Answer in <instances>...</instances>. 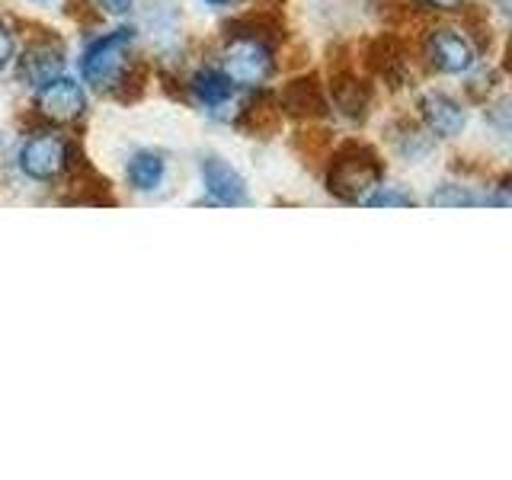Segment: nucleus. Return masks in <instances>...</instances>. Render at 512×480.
Returning <instances> with one entry per match:
<instances>
[{
	"label": "nucleus",
	"instance_id": "aec40b11",
	"mask_svg": "<svg viewBox=\"0 0 512 480\" xmlns=\"http://www.w3.org/2000/svg\"><path fill=\"white\" fill-rule=\"evenodd\" d=\"M413 4L426 10H458L461 0H413Z\"/></svg>",
	"mask_w": 512,
	"mask_h": 480
},
{
	"label": "nucleus",
	"instance_id": "f257e3e1",
	"mask_svg": "<svg viewBox=\"0 0 512 480\" xmlns=\"http://www.w3.org/2000/svg\"><path fill=\"white\" fill-rule=\"evenodd\" d=\"M132 42H135L132 29H116L93 39L84 48L80 74H84V80L93 90L119 93L128 84V74H132Z\"/></svg>",
	"mask_w": 512,
	"mask_h": 480
},
{
	"label": "nucleus",
	"instance_id": "f3484780",
	"mask_svg": "<svg viewBox=\"0 0 512 480\" xmlns=\"http://www.w3.org/2000/svg\"><path fill=\"white\" fill-rule=\"evenodd\" d=\"M13 58H16V39H13V32L0 23V71H4Z\"/></svg>",
	"mask_w": 512,
	"mask_h": 480
},
{
	"label": "nucleus",
	"instance_id": "4be33fe9",
	"mask_svg": "<svg viewBox=\"0 0 512 480\" xmlns=\"http://www.w3.org/2000/svg\"><path fill=\"white\" fill-rule=\"evenodd\" d=\"M205 4H208V7H228L231 0H205Z\"/></svg>",
	"mask_w": 512,
	"mask_h": 480
},
{
	"label": "nucleus",
	"instance_id": "6ab92c4d",
	"mask_svg": "<svg viewBox=\"0 0 512 480\" xmlns=\"http://www.w3.org/2000/svg\"><path fill=\"white\" fill-rule=\"evenodd\" d=\"M96 7H103L112 16H122V13H128L135 7V0H96Z\"/></svg>",
	"mask_w": 512,
	"mask_h": 480
},
{
	"label": "nucleus",
	"instance_id": "0eeeda50",
	"mask_svg": "<svg viewBox=\"0 0 512 480\" xmlns=\"http://www.w3.org/2000/svg\"><path fill=\"white\" fill-rule=\"evenodd\" d=\"M192 93H196V100L218 119H234L237 112L247 109L240 103L237 87L218 68H202L196 77H192Z\"/></svg>",
	"mask_w": 512,
	"mask_h": 480
},
{
	"label": "nucleus",
	"instance_id": "9b49d317",
	"mask_svg": "<svg viewBox=\"0 0 512 480\" xmlns=\"http://www.w3.org/2000/svg\"><path fill=\"white\" fill-rule=\"evenodd\" d=\"M164 173H167L164 157L154 151H138L132 160H128V183H132V189H138V192L160 189Z\"/></svg>",
	"mask_w": 512,
	"mask_h": 480
},
{
	"label": "nucleus",
	"instance_id": "f8f14e48",
	"mask_svg": "<svg viewBox=\"0 0 512 480\" xmlns=\"http://www.w3.org/2000/svg\"><path fill=\"white\" fill-rule=\"evenodd\" d=\"M285 106L298 112V116L324 112V93H320L317 80H295V84L285 90Z\"/></svg>",
	"mask_w": 512,
	"mask_h": 480
},
{
	"label": "nucleus",
	"instance_id": "a211bd4d",
	"mask_svg": "<svg viewBox=\"0 0 512 480\" xmlns=\"http://www.w3.org/2000/svg\"><path fill=\"white\" fill-rule=\"evenodd\" d=\"M490 122L500 125L503 132H512V103H496L490 109Z\"/></svg>",
	"mask_w": 512,
	"mask_h": 480
},
{
	"label": "nucleus",
	"instance_id": "9d476101",
	"mask_svg": "<svg viewBox=\"0 0 512 480\" xmlns=\"http://www.w3.org/2000/svg\"><path fill=\"white\" fill-rule=\"evenodd\" d=\"M61 71H64V52H61V45L52 39L36 42L32 48H26L23 58H20V74L32 87L48 84V80L58 77Z\"/></svg>",
	"mask_w": 512,
	"mask_h": 480
},
{
	"label": "nucleus",
	"instance_id": "39448f33",
	"mask_svg": "<svg viewBox=\"0 0 512 480\" xmlns=\"http://www.w3.org/2000/svg\"><path fill=\"white\" fill-rule=\"evenodd\" d=\"M36 112L52 125H71L87 112V93L74 77L58 74L36 93Z\"/></svg>",
	"mask_w": 512,
	"mask_h": 480
},
{
	"label": "nucleus",
	"instance_id": "423d86ee",
	"mask_svg": "<svg viewBox=\"0 0 512 480\" xmlns=\"http://www.w3.org/2000/svg\"><path fill=\"white\" fill-rule=\"evenodd\" d=\"M426 58L442 74H468L474 68V45L455 29H436L426 39Z\"/></svg>",
	"mask_w": 512,
	"mask_h": 480
},
{
	"label": "nucleus",
	"instance_id": "1a4fd4ad",
	"mask_svg": "<svg viewBox=\"0 0 512 480\" xmlns=\"http://www.w3.org/2000/svg\"><path fill=\"white\" fill-rule=\"evenodd\" d=\"M420 116L429 132L439 138H455L464 132V125H468L461 103H455L452 96H445V93H426L420 100Z\"/></svg>",
	"mask_w": 512,
	"mask_h": 480
},
{
	"label": "nucleus",
	"instance_id": "dca6fc26",
	"mask_svg": "<svg viewBox=\"0 0 512 480\" xmlns=\"http://www.w3.org/2000/svg\"><path fill=\"white\" fill-rule=\"evenodd\" d=\"M362 205H372V208H410L413 205V196H407V192H400L397 186H375L372 192H368V199Z\"/></svg>",
	"mask_w": 512,
	"mask_h": 480
},
{
	"label": "nucleus",
	"instance_id": "f03ea898",
	"mask_svg": "<svg viewBox=\"0 0 512 480\" xmlns=\"http://www.w3.org/2000/svg\"><path fill=\"white\" fill-rule=\"evenodd\" d=\"M218 71L231 80L240 90H256L269 84V77L276 74V58H272V48L253 36V32H237L221 48L218 58Z\"/></svg>",
	"mask_w": 512,
	"mask_h": 480
},
{
	"label": "nucleus",
	"instance_id": "4468645a",
	"mask_svg": "<svg viewBox=\"0 0 512 480\" xmlns=\"http://www.w3.org/2000/svg\"><path fill=\"white\" fill-rule=\"evenodd\" d=\"M432 138H436V135H432L429 128L410 125L407 132L397 138V151L404 157H410V160H420V157H426L432 151Z\"/></svg>",
	"mask_w": 512,
	"mask_h": 480
},
{
	"label": "nucleus",
	"instance_id": "412c9836",
	"mask_svg": "<svg viewBox=\"0 0 512 480\" xmlns=\"http://www.w3.org/2000/svg\"><path fill=\"white\" fill-rule=\"evenodd\" d=\"M490 205H512V180H506L503 186H496V196H487Z\"/></svg>",
	"mask_w": 512,
	"mask_h": 480
},
{
	"label": "nucleus",
	"instance_id": "2eb2a0df",
	"mask_svg": "<svg viewBox=\"0 0 512 480\" xmlns=\"http://www.w3.org/2000/svg\"><path fill=\"white\" fill-rule=\"evenodd\" d=\"M484 202L487 196H474L468 186H455V183H448L429 196V205H484Z\"/></svg>",
	"mask_w": 512,
	"mask_h": 480
},
{
	"label": "nucleus",
	"instance_id": "5701e85b",
	"mask_svg": "<svg viewBox=\"0 0 512 480\" xmlns=\"http://www.w3.org/2000/svg\"><path fill=\"white\" fill-rule=\"evenodd\" d=\"M42 4H48V0H42Z\"/></svg>",
	"mask_w": 512,
	"mask_h": 480
},
{
	"label": "nucleus",
	"instance_id": "ddd939ff",
	"mask_svg": "<svg viewBox=\"0 0 512 480\" xmlns=\"http://www.w3.org/2000/svg\"><path fill=\"white\" fill-rule=\"evenodd\" d=\"M333 103L343 109V116L349 119H362L365 106H368V90L359 84L356 77H343L333 84Z\"/></svg>",
	"mask_w": 512,
	"mask_h": 480
},
{
	"label": "nucleus",
	"instance_id": "6e6552de",
	"mask_svg": "<svg viewBox=\"0 0 512 480\" xmlns=\"http://www.w3.org/2000/svg\"><path fill=\"white\" fill-rule=\"evenodd\" d=\"M202 183L215 205H247L250 202L244 176L218 157H208L202 164Z\"/></svg>",
	"mask_w": 512,
	"mask_h": 480
},
{
	"label": "nucleus",
	"instance_id": "20e7f679",
	"mask_svg": "<svg viewBox=\"0 0 512 480\" xmlns=\"http://www.w3.org/2000/svg\"><path fill=\"white\" fill-rule=\"evenodd\" d=\"M74 164V144L64 138L61 132L42 128L32 132L20 151V170L36 183H55Z\"/></svg>",
	"mask_w": 512,
	"mask_h": 480
},
{
	"label": "nucleus",
	"instance_id": "7ed1b4c3",
	"mask_svg": "<svg viewBox=\"0 0 512 480\" xmlns=\"http://www.w3.org/2000/svg\"><path fill=\"white\" fill-rule=\"evenodd\" d=\"M381 183V160L365 144H346V148L333 157L327 186L336 199L343 202H365L368 192Z\"/></svg>",
	"mask_w": 512,
	"mask_h": 480
}]
</instances>
